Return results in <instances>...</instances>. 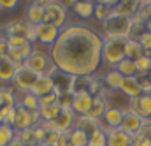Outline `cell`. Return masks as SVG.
<instances>
[{"mask_svg":"<svg viewBox=\"0 0 151 146\" xmlns=\"http://www.w3.org/2000/svg\"><path fill=\"white\" fill-rule=\"evenodd\" d=\"M49 56L60 72L91 77L102 64V35L84 25H67L49 46Z\"/></svg>","mask_w":151,"mask_h":146,"instance_id":"6da1fadb","label":"cell"},{"mask_svg":"<svg viewBox=\"0 0 151 146\" xmlns=\"http://www.w3.org/2000/svg\"><path fill=\"white\" fill-rule=\"evenodd\" d=\"M128 37H102V62L114 69L125 58Z\"/></svg>","mask_w":151,"mask_h":146,"instance_id":"7a4b0ae2","label":"cell"},{"mask_svg":"<svg viewBox=\"0 0 151 146\" xmlns=\"http://www.w3.org/2000/svg\"><path fill=\"white\" fill-rule=\"evenodd\" d=\"M42 23H49L55 25L56 28H65L67 27V7L63 2H56V0H46L44 2V21Z\"/></svg>","mask_w":151,"mask_h":146,"instance_id":"3957f363","label":"cell"},{"mask_svg":"<svg viewBox=\"0 0 151 146\" xmlns=\"http://www.w3.org/2000/svg\"><path fill=\"white\" fill-rule=\"evenodd\" d=\"M132 30V18H125L119 14H113L109 20L102 23L104 37H128Z\"/></svg>","mask_w":151,"mask_h":146,"instance_id":"277c9868","label":"cell"},{"mask_svg":"<svg viewBox=\"0 0 151 146\" xmlns=\"http://www.w3.org/2000/svg\"><path fill=\"white\" fill-rule=\"evenodd\" d=\"M39 118H40V114H39V111L35 113H30L28 109H25L23 106H16V109H14V120H12V129H14V132L18 134V132H23V130H28V129H32L34 125H37Z\"/></svg>","mask_w":151,"mask_h":146,"instance_id":"5b68a950","label":"cell"},{"mask_svg":"<svg viewBox=\"0 0 151 146\" xmlns=\"http://www.w3.org/2000/svg\"><path fill=\"white\" fill-rule=\"evenodd\" d=\"M100 97L104 99L107 108H116V109H121L123 113L132 111V99L127 97L121 90H109V88H106Z\"/></svg>","mask_w":151,"mask_h":146,"instance_id":"8992f818","label":"cell"},{"mask_svg":"<svg viewBox=\"0 0 151 146\" xmlns=\"http://www.w3.org/2000/svg\"><path fill=\"white\" fill-rule=\"evenodd\" d=\"M39 79V74H35L34 71H30L25 64L16 71L14 77H12V83L16 86V90H19L21 93H27V92H32L35 81Z\"/></svg>","mask_w":151,"mask_h":146,"instance_id":"52a82bcc","label":"cell"},{"mask_svg":"<svg viewBox=\"0 0 151 146\" xmlns=\"http://www.w3.org/2000/svg\"><path fill=\"white\" fill-rule=\"evenodd\" d=\"M76 118H77V114L72 111V108H62V111L58 113V116H56L53 121L46 123V125H47L51 130H56V132H67V130L74 129Z\"/></svg>","mask_w":151,"mask_h":146,"instance_id":"ba28073f","label":"cell"},{"mask_svg":"<svg viewBox=\"0 0 151 146\" xmlns=\"http://www.w3.org/2000/svg\"><path fill=\"white\" fill-rule=\"evenodd\" d=\"M60 28H56L55 25H49V23H40V25H35V35H37V40L46 44V46H53L56 42V39L60 35Z\"/></svg>","mask_w":151,"mask_h":146,"instance_id":"9c48e42d","label":"cell"},{"mask_svg":"<svg viewBox=\"0 0 151 146\" xmlns=\"http://www.w3.org/2000/svg\"><path fill=\"white\" fill-rule=\"evenodd\" d=\"M93 95L90 92H81V93H76L74 95V100H72V111H74L77 116H86L91 106H93Z\"/></svg>","mask_w":151,"mask_h":146,"instance_id":"30bf717a","label":"cell"},{"mask_svg":"<svg viewBox=\"0 0 151 146\" xmlns=\"http://www.w3.org/2000/svg\"><path fill=\"white\" fill-rule=\"evenodd\" d=\"M142 121H144V118H141L135 111H127V113L123 114V121H121L119 129H121L123 132L134 136V134H137V132L141 130Z\"/></svg>","mask_w":151,"mask_h":146,"instance_id":"8fae6325","label":"cell"},{"mask_svg":"<svg viewBox=\"0 0 151 146\" xmlns=\"http://www.w3.org/2000/svg\"><path fill=\"white\" fill-rule=\"evenodd\" d=\"M139 7H141L139 0H121V2L114 4L113 14H119V16H125V18H134L139 12Z\"/></svg>","mask_w":151,"mask_h":146,"instance_id":"7c38bea8","label":"cell"},{"mask_svg":"<svg viewBox=\"0 0 151 146\" xmlns=\"http://www.w3.org/2000/svg\"><path fill=\"white\" fill-rule=\"evenodd\" d=\"M132 111H135L141 118H151V95L142 93L137 99H132Z\"/></svg>","mask_w":151,"mask_h":146,"instance_id":"4fadbf2b","label":"cell"},{"mask_svg":"<svg viewBox=\"0 0 151 146\" xmlns=\"http://www.w3.org/2000/svg\"><path fill=\"white\" fill-rule=\"evenodd\" d=\"M107 146H132V136L123 132L121 129H111L106 134Z\"/></svg>","mask_w":151,"mask_h":146,"instance_id":"5bb4252c","label":"cell"},{"mask_svg":"<svg viewBox=\"0 0 151 146\" xmlns=\"http://www.w3.org/2000/svg\"><path fill=\"white\" fill-rule=\"evenodd\" d=\"M28 30H30V23L28 21H11L5 28V37H23L28 40Z\"/></svg>","mask_w":151,"mask_h":146,"instance_id":"9a60e30c","label":"cell"},{"mask_svg":"<svg viewBox=\"0 0 151 146\" xmlns=\"http://www.w3.org/2000/svg\"><path fill=\"white\" fill-rule=\"evenodd\" d=\"M19 67L7 56V55H0V81L7 83V81H12L14 74Z\"/></svg>","mask_w":151,"mask_h":146,"instance_id":"2e32d148","label":"cell"},{"mask_svg":"<svg viewBox=\"0 0 151 146\" xmlns=\"http://www.w3.org/2000/svg\"><path fill=\"white\" fill-rule=\"evenodd\" d=\"M51 92H55V81H53V77L39 76V79L35 81V85L32 88V93L39 99V97H44V95H47Z\"/></svg>","mask_w":151,"mask_h":146,"instance_id":"e0dca14e","label":"cell"},{"mask_svg":"<svg viewBox=\"0 0 151 146\" xmlns=\"http://www.w3.org/2000/svg\"><path fill=\"white\" fill-rule=\"evenodd\" d=\"M127 97L130 99H137L142 95V90H141V85H139V79L137 76H132V77H125L123 83H121V88H119Z\"/></svg>","mask_w":151,"mask_h":146,"instance_id":"ac0fdd59","label":"cell"},{"mask_svg":"<svg viewBox=\"0 0 151 146\" xmlns=\"http://www.w3.org/2000/svg\"><path fill=\"white\" fill-rule=\"evenodd\" d=\"M72 11L81 20H88V18L95 16V2H91V0H76V2H72Z\"/></svg>","mask_w":151,"mask_h":146,"instance_id":"d6986e66","label":"cell"},{"mask_svg":"<svg viewBox=\"0 0 151 146\" xmlns=\"http://www.w3.org/2000/svg\"><path fill=\"white\" fill-rule=\"evenodd\" d=\"M27 20L32 25H40L44 21V2H34L27 9Z\"/></svg>","mask_w":151,"mask_h":146,"instance_id":"ffe728a7","label":"cell"},{"mask_svg":"<svg viewBox=\"0 0 151 146\" xmlns=\"http://www.w3.org/2000/svg\"><path fill=\"white\" fill-rule=\"evenodd\" d=\"M123 111L116 109V108H107L104 116H102V121L109 127V129H119L121 121H123Z\"/></svg>","mask_w":151,"mask_h":146,"instance_id":"44dd1931","label":"cell"},{"mask_svg":"<svg viewBox=\"0 0 151 146\" xmlns=\"http://www.w3.org/2000/svg\"><path fill=\"white\" fill-rule=\"evenodd\" d=\"M116 2H109V0H106V2H95V16H97V20L99 21H106V20H109L111 16H113V7Z\"/></svg>","mask_w":151,"mask_h":146,"instance_id":"7402d4cb","label":"cell"},{"mask_svg":"<svg viewBox=\"0 0 151 146\" xmlns=\"http://www.w3.org/2000/svg\"><path fill=\"white\" fill-rule=\"evenodd\" d=\"M123 76L118 72L116 69H111V71H107L106 76L102 77V81H104V85H106V88H109V90H119L121 88V83H123Z\"/></svg>","mask_w":151,"mask_h":146,"instance_id":"603a6c76","label":"cell"},{"mask_svg":"<svg viewBox=\"0 0 151 146\" xmlns=\"http://www.w3.org/2000/svg\"><path fill=\"white\" fill-rule=\"evenodd\" d=\"M141 56H144V49L141 46L139 40H134V39H128L127 42V48H125V58H130V60H139Z\"/></svg>","mask_w":151,"mask_h":146,"instance_id":"cb8c5ba5","label":"cell"},{"mask_svg":"<svg viewBox=\"0 0 151 146\" xmlns=\"http://www.w3.org/2000/svg\"><path fill=\"white\" fill-rule=\"evenodd\" d=\"M99 125H100V120H95V118H90V116H77L74 127L84 130L86 134H90V132H93L95 129H99Z\"/></svg>","mask_w":151,"mask_h":146,"instance_id":"d4e9b609","label":"cell"},{"mask_svg":"<svg viewBox=\"0 0 151 146\" xmlns=\"http://www.w3.org/2000/svg\"><path fill=\"white\" fill-rule=\"evenodd\" d=\"M118 72L121 74L123 77H132V76H137V69H135V62L130 60V58H123L116 67H114Z\"/></svg>","mask_w":151,"mask_h":146,"instance_id":"484cf974","label":"cell"},{"mask_svg":"<svg viewBox=\"0 0 151 146\" xmlns=\"http://www.w3.org/2000/svg\"><path fill=\"white\" fill-rule=\"evenodd\" d=\"M19 106H23L25 109H28L30 113H35L39 111V99L32 93V92H27V93H21V100L18 102Z\"/></svg>","mask_w":151,"mask_h":146,"instance_id":"4316f807","label":"cell"},{"mask_svg":"<svg viewBox=\"0 0 151 146\" xmlns=\"http://www.w3.org/2000/svg\"><path fill=\"white\" fill-rule=\"evenodd\" d=\"M106 109H107V106H106L104 99H102V97H95V99H93V106H91V109H90V113H88L86 116L95 118V120H102Z\"/></svg>","mask_w":151,"mask_h":146,"instance_id":"83f0119b","label":"cell"},{"mask_svg":"<svg viewBox=\"0 0 151 146\" xmlns=\"http://www.w3.org/2000/svg\"><path fill=\"white\" fill-rule=\"evenodd\" d=\"M62 111V108L58 106V104H53V106H44V108H39V114H40V118H42V121L44 123H49V121H53L56 116H58V113Z\"/></svg>","mask_w":151,"mask_h":146,"instance_id":"f1b7e54d","label":"cell"},{"mask_svg":"<svg viewBox=\"0 0 151 146\" xmlns=\"http://www.w3.org/2000/svg\"><path fill=\"white\" fill-rule=\"evenodd\" d=\"M69 136H70V145L72 146H88V134L84 130L74 127V129H70Z\"/></svg>","mask_w":151,"mask_h":146,"instance_id":"f546056e","label":"cell"},{"mask_svg":"<svg viewBox=\"0 0 151 146\" xmlns=\"http://www.w3.org/2000/svg\"><path fill=\"white\" fill-rule=\"evenodd\" d=\"M88 146H107L106 132H104L100 127L88 134Z\"/></svg>","mask_w":151,"mask_h":146,"instance_id":"4dcf8cb0","label":"cell"},{"mask_svg":"<svg viewBox=\"0 0 151 146\" xmlns=\"http://www.w3.org/2000/svg\"><path fill=\"white\" fill-rule=\"evenodd\" d=\"M14 137H16L14 129L7 123H0V146H7Z\"/></svg>","mask_w":151,"mask_h":146,"instance_id":"1f68e13d","label":"cell"},{"mask_svg":"<svg viewBox=\"0 0 151 146\" xmlns=\"http://www.w3.org/2000/svg\"><path fill=\"white\" fill-rule=\"evenodd\" d=\"M135 69H137V76H150V72H151V58H148V56H141L139 60H135Z\"/></svg>","mask_w":151,"mask_h":146,"instance_id":"d6a6232c","label":"cell"},{"mask_svg":"<svg viewBox=\"0 0 151 146\" xmlns=\"http://www.w3.org/2000/svg\"><path fill=\"white\" fill-rule=\"evenodd\" d=\"M137 40L141 42V46H142V49H144V56L151 58V32L146 30V32L139 37Z\"/></svg>","mask_w":151,"mask_h":146,"instance_id":"836d02e7","label":"cell"},{"mask_svg":"<svg viewBox=\"0 0 151 146\" xmlns=\"http://www.w3.org/2000/svg\"><path fill=\"white\" fill-rule=\"evenodd\" d=\"M53 104H58V92H51L44 97H39V108H44V106H53Z\"/></svg>","mask_w":151,"mask_h":146,"instance_id":"e575fe53","label":"cell"},{"mask_svg":"<svg viewBox=\"0 0 151 146\" xmlns=\"http://www.w3.org/2000/svg\"><path fill=\"white\" fill-rule=\"evenodd\" d=\"M72 100H74V93H70L69 90L58 93V106L60 108H70L72 106Z\"/></svg>","mask_w":151,"mask_h":146,"instance_id":"d590c367","label":"cell"},{"mask_svg":"<svg viewBox=\"0 0 151 146\" xmlns=\"http://www.w3.org/2000/svg\"><path fill=\"white\" fill-rule=\"evenodd\" d=\"M137 79H139V85H141L142 93L150 95L151 93V79H150V76H137Z\"/></svg>","mask_w":151,"mask_h":146,"instance_id":"8d00e7d4","label":"cell"},{"mask_svg":"<svg viewBox=\"0 0 151 146\" xmlns=\"http://www.w3.org/2000/svg\"><path fill=\"white\" fill-rule=\"evenodd\" d=\"M132 146H151V141L137 132V134L132 136Z\"/></svg>","mask_w":151,"mask_h":146,"instance_id":"74e56055","label":"cell"},{"mask_svg":"<svg viewBox=\"0 0 151 146\" xmlns=\"http://www.w3.org/2000/svg\"><path fill=\"white\" fill-rule=\"evenodd\" d=\"M139 134H141V136H144L146 139H150V141H151V118H148V120H144V121H142Z\"/></svg>","mask_w":151,"mask_h":146,"instance_id":"f35d334b","label":"cell"},{"mask_svg":"<svg viewBox=\"0 0 151 146\" xmlns=\"http://www.w3.org/2000/svg\"><path fill=\"white\" fill-rule=\"evenodd\" d=\"M69 132H70V130H67V132H60L55 146H72L70 145V136H69Z\"/></svg>","mask_w":151,"mask_h":146,"instance_id":"ab89813d","label":"cell"},{"mask_svg":"<svg viewBox=\"0 0 151 146\" xmlns=\"http://www.w3.org/2000/svg\"><path fill=\"white\" fill-rule=\"evenodd\" d=\"M0 7L2 9H16L18 0H0Z\"/></svg>","mask_w":151,"mask_h":146,"instance_id":"60d3db41","label":"cell"},{"mask_svg":"<svg viewBox=\"0 0 151 146\" xmlns=\"http://www.w3.org/2000/svg\"><path fill=\"white\" fill-rule=\"evenodd\" d=\"M7 146H27V145H23V143L18 139V137H14V139H12V141H11V143H9Z\"/></svg>","mask_w":151,"mask_h":146,"instance_id":"b9f144b4","label":"cell"},{"mask_svg":"<svg viewBox=\"0 0 151 146\" xmlns=\"http://www.w3.org/2000/svg\"><path fill=\"white\" fill-rule=\"evenodd\" d=\"M39 146H51V145H39Z\"/></svg>","mask_w":151,"mask_h":146,"instance_id":"7bdbcfd3","label":"cell"},{"mask_svg":"<svg viewBox=\"0 0 151 146\" xmlns=\"http://www.w3.org/2000/svg\"><path fill=\"white\" fill-rule=\"evenodd\" d=\"M150 95H151V93H150Z\"/></svg>","mask_w":151,"mask_h":146,"instance_id":"ee69618b","label":"cell"}]
</instances>
